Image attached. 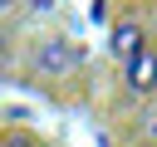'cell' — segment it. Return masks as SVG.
<instances>
[{"label": "cell", "mask_w": 157, "mask_h": 147, "mask_svg": "<svg viewBox=\"0 0 157 147\" xmlns=\"http://www.w3.org/2000/svg\"><path fill=\"white\" fill-rule=\"evenodd\" d=\"M74 64H78V54H74L64 39H44V44L34 49V69H39V74H49V78L74 74Z\"/></svg>", "instance_id": "obj_1"}, {"label": "cell", "mask_w": 157, "mask_h": 147, "mask_svg": "<svg viewBox=\"0 0 157 147\" xmlns=\"http://www.w3.org/2000/svg\"><path fill=\"white\" fill-rule=\"evenodd\" d=\"M128 83H132V93H152V88H157V54H152V49H142V54L128 64Z\"/></svg>", "instance_id": "obj_2"}, {"label": "cell", "mask_w": 157, "mask_h": 147, "mask_svg": "<svg viewBox=\"0 0 157 147\" xmlns=\"http://www.w3.org/2000/svg\"><path fill=\"white\" fill-rule=\"evenodd\" d=\"M142 49H147V44H142V24H132V20H128V24H118V29H113V54H118L123 64H132Z\"/></svg>", "instance_id": "obj_3"}, {"label": "cell", "mask_w": 157, "mask_h": 147, "mask_svg": "<svg viewBox=\"0 0 157 147\" xmlns=\"http://www.w3.org/2000/svg\"><path fill=\"white\" fill-rule=\"evenodd\" d=\"M0 147H39V137H34V132H5Z\"/></svg>", "instance_id": "obj_4"}]
</instances>
